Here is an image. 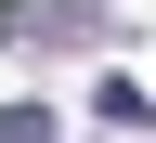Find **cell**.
Wrapping results in <instances>:
<instances>
[{"mask_svg":"<svg viewBox=\"0 0 156 143\" xmlns=\"http://www.w3.org/2000/svg\"><path fill=\"white\" fill-rule=\"evenodd\" d=\"M91 117H104V130H143V117H156V91H143V78H104V91H91Z\"/></svg>","mask_w":156,"mask_h":143,"instance_id":"obj_1","label":"cell"},{"mask_svg":"<svg viewBox=\"0 0 156 143\" xmlns=\"http://www.w3.org/2000/svg\"><path fill=\"white\" fill-rule=\"evenodd\" d=\"M0 143H52V104H0Z\"/></svg>","mask_w":156,"mask_h":143,"instance_id":"obj_2","label":"cell"}]
</instances>
